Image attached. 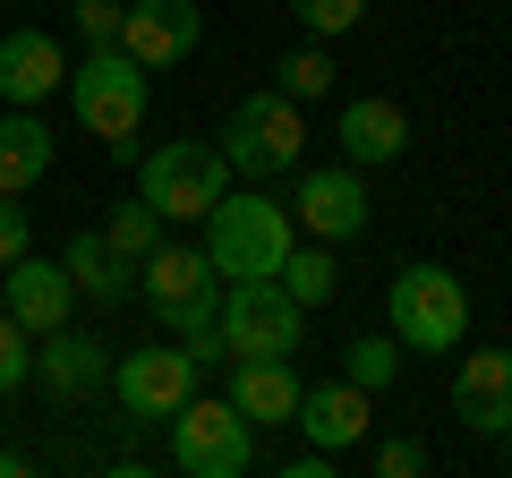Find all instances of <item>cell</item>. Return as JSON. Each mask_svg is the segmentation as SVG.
<instances>
[{
	"label": "cell",
	"mask_w": 512,
	"mask_h": 478,
	"mask_svg": "<svg viewBox=\"0 0 512 478\" xmlns=\"http://www.w3.org/2000/svg\"><path fill=\"white\" fill-rule=\"evenodd\" d=\"M69 103L86 120V137H103L111 163H137V137H146V103H154V69L128 60L120 43H86V60L69 69Z\"/></svg>",
	"instance_id": "obj_1"
},
{
	"label": "cell",
	"mask_w": 512,
	"mask_h": 478,
	"mask_svg": "<svg viewBox=\"0 0 512 478\" xmlns=\"http://www.w3.org/2000/svg\"><path fill=\"white\" fill-rule=\"evenodd\" d=\"M205 257L222 282H265L291 257V205H274L265 188H222V205L205 214Z\"/></svg>",
	"instance_id": "obj_2"
},
{
	"label": "cell",
	"mask_w": 512,
	"mask_h": 478,
	"mask_svg": "<svg viewBox=\"0 0 512 478\" xmlns=\"http://www.w3.org/2000/svg\"><path fill=\"white\" fill-rule=\"evenodd\" d=\"M384 333L402 350H461L470 342V291H461L453 265H402L384 282Z\"/></svg>",
	"instance_id": "obj_3"
},
{
	"label": "cell",
	"mask_w": 512,
	"mask_h": 478,
	"mask_svg": "<svg viewBox=\"0 0 512 478\" xmlns=\"http://www.w3.org/2000/svg\"><path fill=\"white\" fill-rule=\"evenodd\" d=\"M222 188H231V163H222V146H205V137H171V146L137 154V197L163 222H205L222 205Z\"/></svg>",
	"instance_id": "obj_4"
},
{
	"label": "cell",
	"mask_w": 512,
	"mask_h": 478,
	"mask_svg": "<svg viewBox=\"0 0 512 478\" xmlns=\"http://www.w3.org/2000/svg\"><path fill=\"white\" fill-rule=\"evenodd\" d=\"M137 291H146L154 325H171L180 342L222 316V274H214V257H205V248H180V239H163V248L137 265Z\"/></svg>",
	"instance_id": "obj_5"
},
{
	"label": "cell",
	"mask_w": 512,
	"mask_h": 478,
	"mask_svg": "<svg viewBox=\"0 0 512 478\" xmlns=\"http://www.w3.org/2000/svg\"><path fill=\"white\" fill-rule=\"evenodd\" d=\"M214 325H222V342H231V359H299V342H308V308H299L274 274L231 282Z\"/></svg>",
	"instance_id": "obj_6"
},
{
	"label": "cell",
	"mask_w": 512,
	"mask_h": 478,
	"mask_svg": "<svg viewBox=\"0 0 512 478\" xmlns=\"http://www.w3.org/2000/svg\"><path fill=\"white\" fill-rule=\"evenodd\" d=\"M248 461H256V427L239 419L231 393H214V402L188 393V402L171 410V470H188V478H239Z\"/></svg>",
	"instance_id": "obj_7"
},
{
	"label": "cell",
	"mask_w": 512,
	"mask_h": 478,
	"mask_svg": "<svg viewBox=\"0 0 512 478\" xmlns=\"http://www.w3.org/2000/svg\"><path fill=\"white\" fill-rule=\"evenodd\" d=\"M299 146H308V120H299L291 94H248V103H231V120H222V163L248 171V180H274V171L299 163Z\"/></svg>",
	"instance_id": "obj_8"
},
{
	"label": "cell",
	"mask_w": 512,
	"mask_h": 478,
	"mask_svg": "<svg viewBox=\"0 0 512 478\" xmlns=\"http://www.w3.org/2000/svg\"><path fill=\"white\" fill-rule=\"evenodd\" d=\"M197 359H188V350H120V359H111V393H120V410L128 419H171V410L188 402V393H197Z\"/></svg>",
	"instance_id": "obj_9"
},
{
	"label": "cell",
	"mask_w": 512,
	"mask_h": 478,
	"mask_svg": "<svg viewBox=\"0 0 512 478\" xmlns=\"http://www.w3.org/2000/svg\"><path fill=\"white\" fill-rule=\"evenodd\" d=\"M367 180H359V163H325V171H299V188H291V222L308 239H359L367 231Z\"/></svg>",
	"instance_id": "obj_10"
},
{
	"label": "cell",
	"mask_w": 512,
	"mask_h": 478,
	"mask_svg": "<svg viewBox=\"0 0 512 478\" xmlns=\"http://www.w3.org/2000/svg\"><path fill=\"white\" fill-rule=\"evenodd\" d=\"M205 43V9L197 0H128L120 9V52L146 60V69H180Z\"/></svg>",
	"instance_id": "obj_11"
},
{
	"label": "cell",
	"mask_w": 512,
	"mask_h": 478,
	"mask_svg": "<svg viewBox=\"0 0 512 478\" xmlns=\"http://www.w3.org/2000/svg\"><path fill=\"white\" fill-rule=\"evenodd\" d=\"M453 419L470 427V436H504L512 427V350L487 342V350H461V368H453Z\"/></svg>",
	"instance_id": "obj_12"
},
{
	"label": "cell",
	"mask_w": 512,
	"mask_h": 478,
	"mask_svg": "<svg viewBox=\"0 0 512 478\" xmlns=\"http://www.w3.org/2000/svg\"><path fill=\"white\" fill-rule=\"evenodd\" d=\"M35 385L52 393V402H86V393H103L111 385V342H94V333H77V325L35 333Z\"/></svg>",
	"instance_id": "obj_13"
},
{
	"label": "cell",
	"mask_w": 512,
	"mask_h": 478,
	"mask_svg": "<svg viewBox=\"0 0 512 478\" xmlns=\"http://www.w3.org/2000/svg\"><path fill=\"white\" fill-rule=\"evenodd\" d=\"M0 308L18 316L26 333H52V325H69V308H77V282H69V265H60V257H35V248H26L18 265H0Z\"/></svg>",
	"instance_id": "obj_14"
},
{
	"label": "cell",
	"mask_w": 512,
	"mask_h": 478,
	"mask_svg": "<svg viewBox=\"0 0 512 478\" xmlns=\"http://www.w3.org/2000/svg\"><path fill=\"white\" fill-rule=\"evenodd\" d=\"M299 436L308 444H325V453H359L367 444V427H376V393H359L350 376H333V385H308L299 393Z\"/></svg>",
	"instance_id": "obj_15"
},
{
	"label": "cell",
	"mask_w": 512,
	"mask_h": 478,
	"mask_svg": "<svg viewBox=\"0 0 512 478\" xmlns=\"http://www.w3.org/2000/svg\"><path fill=\"white\" fill-rule=\"evenodd\" d=\"M69 86V52H60L43 26H18V35H0V103L35 111L43 94Z\"/></svg>",
	"instance_id": "obj_16"
},
{
	"label": "cell",
	"mask_w": 512,
	"mask_h": 478,
	"mask_svg": "<svg viewBox=\"0 0 512 478\" xmlns=\"http://www.w3.org/2000/svg\"><path fill=\"white\" fill-rule=\"evenodd\" d=\"M333 137H342V163L384 171V163H402V154H410V111L384 103V94H359V103H342Z\"/></svg>",
	"instance_id": "obj_17"
},
{
	"label": "cell",
	"mask_w": 512,
	"mask_h": 478,
	"mask_svg": "<svg viewBox=\"0 0 512 478\" xmlns=\"http://www.w3.org/2000/svg\"><path fill=\"white\" fill-rule=\"evenodd\" d=\"M299 359H231V402L248 427H291L299 419Z\"/></svg>",
	"instance_id": "obj_18"
},
{
	"label": "cell",
	"mask_w": 512,
	"mask_h": 478,
	"mask_svg": "<svg viewBox=\"0 0 512 478\" xmlns=\"http://www.w3.org/2000/svg\"><path fill=\"white\" fill-rule=\"evenodd\" d=\"M60 265H69V282L94 299V308H128V299H137V265H128V257L111 248L103 231H77Z\"/></svg>",
	"instance_id": "obj_19"
},
{
	"label": "cell",
	"mask_w": 512,
	"mask_h": 478,
	"mask_svg": "<svg viewBox=\"0 0 512 478\" xmlns=\"http://www.w3.org/2000/svg\"><path fill=\"white\" fill-rule=\"evenodd\" d=\"M52 171V129H43L35 111H0V197H26V188Z\"/></svg>",
	"instance_id": "obj_20"
},
{
	"label": "cell",
	"mask_w": 512,
	"mask_h": 478,
	"mask_svg": "<svg viewBox=\"0 0 512 478\" xmlns=\"http://www.w3.org/2000/svg\"><path fill=\"white\" fill-rule=\"evenodd\" d=\"M274 282H282V291H291V299H299L308 316L325 308L333 291H342V274H333V248H325V239H308V248L291 239V257H282V274H274Z\"/></svg>",
	"instance_id": "obj_21"
},
{
	"label": "cell",
	"mask_w": 512,
	"mask_h": 478,
	"mask_svg": "<svg viewBox=\"0 0 512 478\" xmlns=\"http://www.w3.org/2000/svg\"><path fill=\"white\" fill-rule=\"evenodd\" d=\"M94 231H103L111 248H120V257H128V265H146L154 248H163V214H154L146 197H128V205H111V214L94 222Z\"/></svg>",
	"instance_id": "obj_22"
},
{
	"label": "cell",
	"mask_w": 512,
	"mask_h": 478,
	"mask_svg": "<svg viewBox=\"0 0 512 478\" xmlns=\"http://www.w3.org/2000/svg\"><path fill=\"white\" fill-rule=\"evenodd\" d=\"M342 376L359 393H384L393 376H402V342L393 333H350V350H342Z\"/></svg>",
	"instance_id": "obj_23"
},
{
	"label": "cell",
	"mask_w": 512,
	"mask_h": 478,
	"mask_svg": "<svg viewBox=\"0 0 512 478\" xmlns=\"http://www.w3.org/2000/svg\"><path fill=\"white\" fill-rule=\"evenodd\" d=\"M282 94L291 103H316V94H333V60H325V43H299V52H282Z\"/></svg>",
	"instance_id": "obj_24"
},
{
	"label": "cell",
	"mask_w": 512,
	"mask_h": 478,
	"mask_svg": "<svg viewBox=\"0 0 512 478\" xmlns=\"http://www.w3.org/2000/svg\"><path fill=\"white\" fill-rule=\"evenodd\" d=\"M291 18L308 26L316 43H333V35H350V26L367 18V0H291Z\"/></svg>",
	"instance_id": "obj_25"
},
{
	"label": "cell",
	"mask_w": 512,
	"mask_h": 478,
	"mask_svg": "<svg viewBox=\"0 0 512 478\" xmlns=\"http://www.w3.org/2000/svg\"><path fill=\"white\" fill-rule=\"evenodd\" d=\"M26 376H35V333H26L18 316L0 308V393H18Z\"/></svg>",
	"instance_id": "obj_26"
},
{
	"label": "cell",
	"mask_w": 512,
	"mask_h": 478,
	"mask_svg": "<svg viewBox=\"0 0 512 478\" xmlns=\"http://www.w3.org/2000/svg\"><path fill=\"white\" fill-rule=\"evenodd\" d=\"M367 470H376V478H419L427 470V444L419 436H384L376 453H367Z\"/></svg>",
	"instance_id": "obj_27"
},
{
	"label": "cell",
	"mask_w": 512,
	"mask_h": 478,
	"mask_svg": "<svg viewBox=\"0 0 512 478\" xmlns=\"http://www.w3.org/2000/svg\"><path fill=\"white\" fill-rule=\"evenodd\" d=\"M120 9L128 0H77V35L86 43H120Z\"/></svg>",
	"instance_id": "obj_28"
},
{
	"label": "cell",
	"mask_w": 512,
	"mask_h": 478,
	"mask_svg": "<svg viewBox=\"0 0 512 478\" xmlns=\"http://www.w3.org/2000/svg\"><path fill=\"white\" fill-rule=\"evenodd\" d=\"M26 257V214H18V197H0V265H18Z\"/></svg>",
	"instance_id": "obj_29"
},
{
	"label": "cell",
	"mask_w": 512,
	"mask_h": 478,
	"mask_svg": "<svg viewBox=\"0 0 512 478\" xmlns=\"http://www.w3.org/2000/svg\"><path fill=\"white\" fill-rule=\"evenodd\" d=\"M0 478H26V453H9V444H0Z\"/></svg>",
	"instance_id": "obj_30"
},
{
	"label": "cell",
	"mask_w": 512,
	"mask_h": 478,
	"mask_svg": "<svg viewBox=\"0 0 512 478\" xmlns=\"http://www.w3.org/2000/svg\"><path fill=\"white\" fill-rule=\"evenodd\" d=\"M495 444H504V470H512V427H504V436H495Z\"/></svg>",
	"instance_id": "obj_31"
},
{
	"label": "cell",
	"mask_w": 512,
	"mask_h": 478,
	"mask_svg": "<svg viewBox=\"0 0 512 478\" xmlns=\"http://www.w3.org/2000/svg\"><path fill=\"white\" fill-rule=\"evenodd\" d=\"M0 427H9V419H0Z\"/></svg>",
	"instance_id": "obj_32"
}]
</instances>
